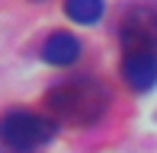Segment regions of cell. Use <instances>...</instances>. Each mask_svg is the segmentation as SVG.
Listing matches in <instances>:
<instances>
[{
  "label": "cell",
  "mask_w": 157,
  "mask_h": 153,
  "mask_svg": "<svg viewBox=\"0 0 157 153\" xmlns=\"http://www.w3.org/2000/svg\"><path fill=\"white\" fill-rule=\"evenodd\" d=\"M45 105L48 112L61 121H71V124H90L96 121L99 115L106 112L109 105V93H106L103 83L96 80H67V83H58L55 89L45 93Z\"/></svg>",
  "instance_id": "6da1fadb"
},
{
  "label": "cell",
  "mask_w": 157,
  "mask_h": 153,
  "mask_svg": "<svg viewBox=\"0 0 157 153\" xmlns=\"http://www.w3.org/2000/svg\"><path fill=\"white\" fill-rule=\"evenodd\" d=\"M55 134V121L39 112H26V109H16V112H6L0 118V141L10 150H32L42 147L45 141H52Z\"/></svg>",
  "instance_id": "7a4b0ae2"
},
{
  "label": "cell",
  "mask_w": 157,
  "mask_h": 153,
  "mask_svg": "<svg viewBox=\"0 0 157 153\" xmlns=\"http://www.w3.org/2000/svg\"><path fill=\"white\" fill-rule=\"evenodd\" d=\"M122 45L128 51H157V13L132 10L122 19Z\"/></svg>",
  "instance_id": "3957f363"
},
{
  "label": "cell",
  "mask_w": 157,
  "mask_h": 153,
  "mask_svg": "<svg viewBox=\"0 0 157 153\" xmlns=\"http://www.w3.org/2000/svg\"><path fill=\"white\" fill-rule=\"evenodd\" d=\"M122 76L138 93L151 89L157 83V51H128L122 58Z\"/></svg>",
  "instance_id": "277c9868"
},
{
  "label": "cell",
  "mask_w": 157,
  "mask_h": 153,
  "mask_svg": "<svg viewBox=\"0 0 157 153\" xmlns=\"http://www.w3.org/2000/svg\"><path fill=\"white\" fill-rule=\"evenodd\" d=\"M42 58L55 67H67L80 58V38H74L71 32H55L48 35V41L42 45Z\"/></svg>",
  "instance_id": "5b68a950"
},
{
  "label": "cell",
  "mask_w": 157,
  "mask_h": 153,
  "mask_svg": "<svg viewBox=\"0 0 157 153\" xmlns=\"http://www.w3.org/2000/svg\"><path fill=\"white\" fill-rule=\"evenodd\" d=\"M64 13H67L71 19H77V23H96V19L103 16V3H99V0H71V3L64 6Z\"/></svg>",
  "instance_id": "8992f818"
}]
</instances>
